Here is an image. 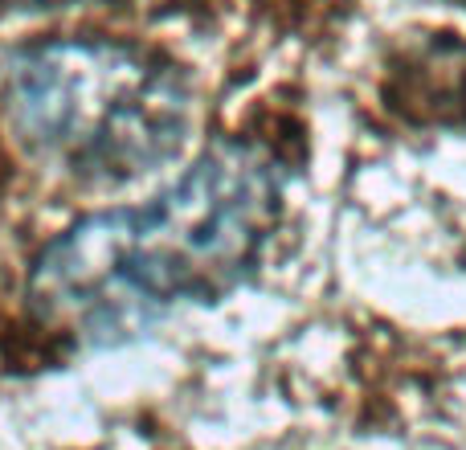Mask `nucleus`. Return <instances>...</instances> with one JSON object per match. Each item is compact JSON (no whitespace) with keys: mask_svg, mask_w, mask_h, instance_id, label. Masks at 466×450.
Returning <instances> with one entry per match:
<instances>
[{"mask_svg":"<svg viewBox=\"0 0 466 450\" xmlns=\"http://www.w3.org/2000/svg\"><path fill=\"white\" fill-rule=\"evenodd\" d=\"M279 213V164L249 144H218L147 205L82 218L49 241L29 303L49 328L90 340L177 303H209L258 266Z\"/></svg>","mask_w":466,"mask_h":450,"instance_id":"obj_1","label":"nucleus"},{"mask_svg":"<svg viewBox=\"0 0 466 450\" xmlns=\"http://www.w3.org/2000/svg\"><path fill=\"white\" fill-rule=\"evenodd\" d=\"M0 98L25 152L86 185H127L164 169L193 123V95L168 62L106 37L13 49Z\"/></svg>","mask_w":466,"mask_h":450,"instance_id":"obj_2","label":"nucleus"}]
</instances>
